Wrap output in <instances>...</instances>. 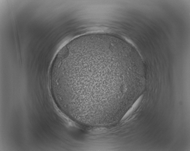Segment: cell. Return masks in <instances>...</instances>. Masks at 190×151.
Returning <instances> with one entry per match:
<instances>
[{
    "mask_svg": "<svg viewBox=\"0 0 190 151\" xmlns=\"http://www.w3.org/2000/svg\"><path fill=\"white\" fill-rule=\"evenodd\" d=\"M134 62L118 44L93 40L69 49L57 61L53 78L71 113L100 118L117 111L123 84L135 80Z\"/></svg>",
    "mask_w": 190,
    "mask_h": 151,
    "instance_id": "6da1fadb",
    "label": "cell"
}]
</instances>
